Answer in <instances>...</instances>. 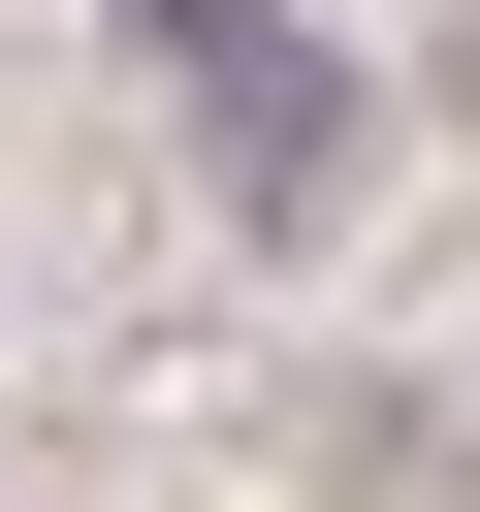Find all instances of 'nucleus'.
<instances>
[{"label":"nucleus","mask_w":480,"mask_h":512,"mask_svg":"<svg viewBox=\"0 0 480 512\" xmlns=\"http://www.w3.org/2000/svg\"><path fill=\"white\" fill-rule=\"evenodd\" d=\"M160 96H192V160H224V224H256V256H320V224H352V160H384V96H352V32H320V0H288V32H192Z\"/></svg>","instance_id":"obj_1"}]
</instances>
